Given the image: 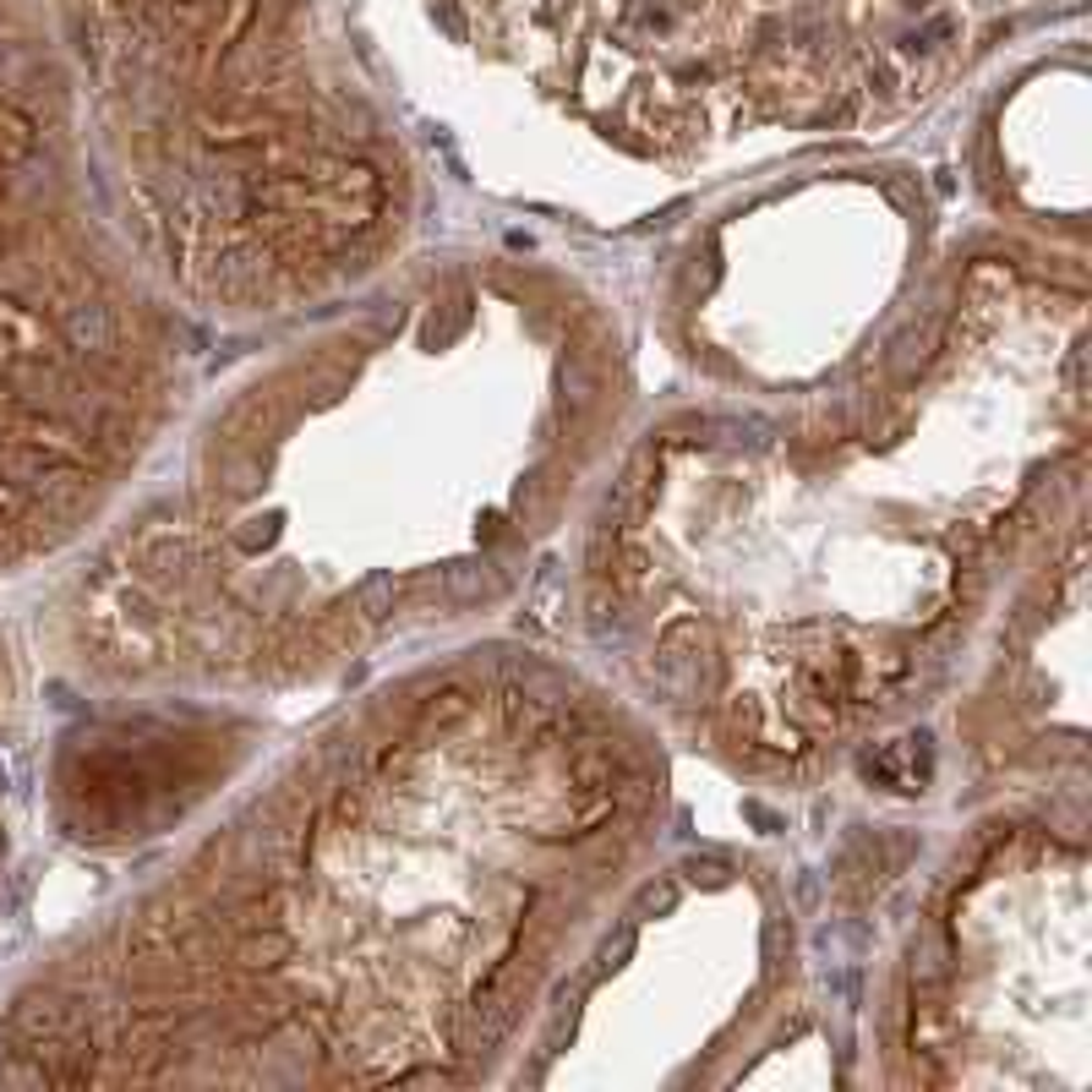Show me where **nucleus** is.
Returning a JSON list of instances; mask_svg holds the SVG:
<instances>
[{
	"label": "nucleus",
	"instance_id": "2",
	"mask_svg": "<svg viewBox=\"0 0 1092 1092\" xmlns=\"http://www.w3.org/2000/svg\"><path fill=\"white\" fill-rule=\"evenodd\" d=\"M23 23H34V12L23 7V0H0V34H12Z\"/></svg>",
	"mask_w": 1092,
	"mask_h": 1092
},
{
	"label": "nucleus",
	"instance_id": "1",
	"mask_svg": "<svg viewBox=\"0 0 1092 1092\" xmlns=\"http://www.w3.org/2000/svg\"><path fill=\"white\" fill-rule=\"evenodd\" d=\"M170 389V317L88 192L66 88L0 77V574L115 498Z\"/></svg>",
	"mask_w": 1092,
	"mask_h": 1092
},
{
	"label": "nucleus",
	"instance_id": "3",
	"mask_svg": "<svg viewBox=\"0 0 1092 1092\" xmlns=\"http://www.w3.org/2000/svg\"><path fill=\"white\" fill-rule=\"evenodd\" d=\"M0 863H7V825H0Z\"/></svg>",
	"mask_w": 1092,
	"mask_h": 1092
}]
</instances>
